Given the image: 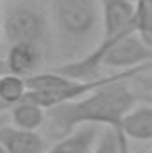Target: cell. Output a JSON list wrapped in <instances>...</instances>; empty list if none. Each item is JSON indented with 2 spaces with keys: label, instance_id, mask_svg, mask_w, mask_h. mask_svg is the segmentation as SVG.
<instances>
[{
  "label": "cell",
  "instance_id": "obj_1",
  "mask_svg": "<svg viewBox=\"0 0 152 153\" xmlns=\"http://www.w3.org/2000/svg\"><path fill=\"white\" fill-rule=\"evenodd\" d=\"M129 80L131 78L109 82L82 98L48 109L47 116L50 117L54 128L63 134L72 132L82 123L111 126L122 141V153H129V139L122 132L123 116L136 105V94L129 87Z\"/></svg>",
  "mask_w": 152,
  "mask_h": 153
},
{
  "label": "cell",
  "instance_id": "obj_2",
  "mask_svg": "<svg viewBox=\"0 0 152 153\" xmlns=\"http://www.w3.org/2000/svg\"><path fill=\"white\" fill-rule=\"evenodd\" d=\"M50 22L66 62L84 57L102 41L100 0H50Z\"/></svg>",
  "mask_w": 152,
  "mask_h": 153
},
{
  "label": "cell",
  "instance_id": "obj_3",
  "mask_svg": "<svg viewBox=\"0 0 152 153\" xmlns=\"http://www.w3.org/2000/svg\"><path fill=\"white\" fill-rule=\"evenodd\" d=\"M52 22L48 14L32 2H14L4 9V39L13 43L45 45Z\"/></svg>",
  "mask_w": 152,
  "mask_h": 153
},
{
  "label": "cell",
  "instance_id": "obj_4",
  "mask_svg": "<svg viewBox=\"0 0 152 153\" xmlns=\"http://www.w3.org/2000/svg\"><path fill=\"white\" fill-rule=\"evenodd\" d=\"M102 5V39L114 38L122 32L136 29L134 0H100Z\"/></svg>",
  "mask_w": 152,
  "mask_h": 153
},
{
  "label": "cell",
  "instance_id": "obj_5",
  "mask_svg": "<svg viewBox=\"0 0 152 153\" xmlns=\"http://www.w3.org/2000/svg\"><path fill=\"white\" fill-rule=\"evenodd\" d=\"M43 45L38 43H13L7 50V70L18 76H29L38 73L43 62Z\"/></svg>",
  "mask_w": 152,
  "mask_h": 153
},
{
  "label": "cell",
  "instance_id": "obj_6",
  "mask_svg": "<svg viewBox=\"0 0 152 153\" xmlns=\"http://www.w3.org/2000/svg\"><path fill=\"white\" fill-rule=\"evenodd\" d=\"M102 128L95 123H82L72 132L65 134V137L57 141L47 153H91L99 143Z\"/></svg>",
  "mask_w": 152,
  "mask_h": 153
},
{
  "label": "cell",
  "instance_id": "obj_7",
  "mask_svg": "<svg viewBox=\"0 0 152 153\" xmlns=\"http://www.w3.org/2000/svg\"><path fill=\"white\" fill-rule=\"evenodd\" d=\"M0 144L7 153H43L47 146L38 130H25L5 123L0 126Z\"/></svg>",
  "mask_w": 152,
  "mask_h": 153
},
{
  "label": "cell",
  "instance_id": "obj_8",
  "mask_svg": "<svg viewBox=\"0 0 152 153\" xmlns=\"http://www.w3.org/2000/svg\"><path fill=\"white\" fill-rule=\"evenodd\" d=\"M122 132L132 141H152V105H134L122 119Z\"/></svg>",
  "mask_w": 152,
  "mask_h": 153
},
{
  "label": "cell",
  "instance_id": "obj_9",
  "mask_svg": "<svg viewBox=\"0 0 152 153\" xmlns=\"http://www.w3.org/2000/svg\"><path fill=\"white\" fill-rule=\"evenodd\" d=\"M47 109H43L38 103L22 100L20 103L11 107V121L14 126L25 128V130H38L45 123Z\"/></svg>",
  "mask_w": 152,
  "mask_h": 153
},
{
  "label": "cell",
  "instance_id": "obj_10",
  "mask_svg": "<svg viewBox=\"0 0 152 153\" xmlns=\"http://www.w3.org/2000/svg\"><path fill=\"white\" fill-rule=\"evenodd\" d=\"M77 78H72L68 75L59 73L57 70L52 71H43V73H34V75L25 76V84L29 91H57L63 87H68L75 82Z\"/></svg>",
  "mask_w": 152,
  "mask_h": 153
},
{
  "label": "cell",
  "instance_id": "obj_11",
  "mask_svg": "<svg viewBox=\"0 0 152 153\" xmlns=\"http://www.w3.org/2000/svg\"><path fill=\"white\" fill-rule=\"evenodd\" d=\"M27 91L29 89H27L23 76L13 75V73H5L0 76V102L2 103L13 107L23 100Z\"/></svg>",
  "mask_w": 152,
  "mask_h": 153
},
{
  "label": "cell",
  "instance_id": "obj_12",
  "mask_svg": "<svg viewBox=\"0 0 152 153\" xmlns=\"http://www.w3.org/2000/svg\"><path fill=\"white\" fill-rule=\"evenodd\" d=\"M136 30L152 46V0H136Z\"/></svg>",
  "mask_w": 152,
  "mask_h": 153
},
{
  "label": "cell",
  "instance_id": "obj_13",
  "mask_svg": "<svg viewBox=\"0 0 152 153\" xmlns=\"http://www.w3.org/2000/svg\"><path fill=\"white\" fill-rule=\"evenodd\" d=\"M91 153H122V141L111 126H104L99 137V143Z\"/></svg>",
  "mask_w": 152,
  "mask_h": 153
},
{
  "label": "cell",
  "instance_id": "obj_14",
  "mask_svg": "<svg viewBox=\"0 0 152 153\" xmlns=\"http://www.w3.org/2000/svg\"><path fill=\"white\" fill-rule=\"evenodd\" d=\"M4 36V7H2V0H0V38Z\"/></svg>",
  "mask_w": 152,
  "mask_h": 153
},
{
  "label": "cell",
  "instance_id": "obj_15",
  "mask_svg": "<svg viewBox=\"0 0 152 153\" xmlns=\"http://www.w3.org/2000/svg\"><path fill=\"white\" fill-rule=\"evenodd\" d=\"M5 73H9V70H7V61H5V59H0V75H5Z\"/></svg>",
  "mask_w": 152,
  "mask_h": 153
},
{
  "label": "cell",
  "instance_id": "obj_16",
  "mask_svg": "<svg viewBox=\"0 0 152 153\" xmlns=\"http://www.w3.org/2000/svg\"><path fill=\"white\" fill-rule=\"evenodd\" d=\"M5 119H7V116H5V114H0V126L5 123Z\"/></svg>",
  "mask_w": 152,
  "mask_h": 153
},
{
  "label": "cell",
  "instance_id": "obj_17",
  "mask_svg": "<svg viewBox=\"0 0 152 153\" xmlns=\"http://www.w3.org/2000/svg\"><path fill=\"white\" fill-rule=\"evenodd\" d=\"M0 153H7V150H5V148H4L2 144H0Z\"/></svg>",
  "mask_w": 152,
  "mask_h": 153
},
{
  "label": "cell",
  "instance_id": "obj_18",
  "mask_svg": "<svg viewBox=\"0 0 152 153\" xmlns=\"http://www.w3.org/2000/svg\"><path fill=\"white\" fill-rule=\"evenodd\" d=\"M149 153H152V148H150V152H149Z\"/></svg>",
  "mask_w": 152,
  "mask_h": 153
},
{
  "label": "cell",
  "instance_id": "obj_19",
  "mask_svg": "<svg viewBox=\"0 0 152 153\" xmlns=\"http://www.w3.org/2000/svg\"><path fill=\"white\" fill-rule=\"evenodd\" d=\"M0 76H2V75H0Z\"/></svg>",
  "mask_w": 152,
  "mask_h": 153
}]
</instances>
